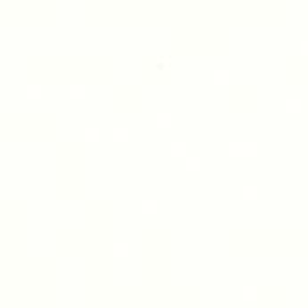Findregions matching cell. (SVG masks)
Here are the masks:
<instances>
[{"instance_id":"1","label":"cell","mask_w":308,"mask_h":308,"mask_svg":"<svg viewBox=\"0 0 308 308\" xmlns=\"http://www.w3.org/2000/svg\"><path fill=\"white\" fill-rule=\"evenodd\" d=\"M256 294H258L256 286H245L243 288V299L245 301H254L256 299Z\"/></svg>"},{"instance_id":"2","label":"cell","mask_w":308,"mask_h":308,"mask_svg":"<svg viewBox=\"0 0 308 308\" xmlns=\"http://www.w3.org/2000/svg\"><path fill=\"white\" fill-rule=\"evenodd\" d=\"M245 193H247V195H245L247 198H251V197L254 198V197H256V189H254V187H252V189H251V187H249V189H247Z\"/></svg>"}]
</instances>
